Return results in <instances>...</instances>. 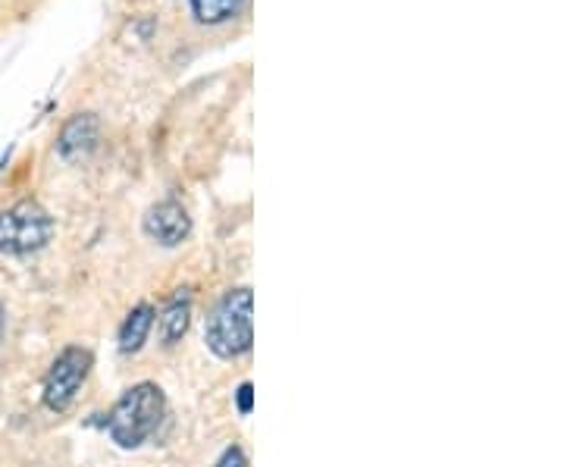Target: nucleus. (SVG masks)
<instances>
[{
    "label": "nucleus",
    "instance_id": "f03ea898",
    "mask_svg": "<svg viewBox=\"0 0 564 467\" xmlns=\"http://www.w3.org/2000/svg\"><path fill=\"white\" fill-rule=\"evenodd\" d=\"M251 311H254V298H251V289H236L223 298L220 305L214 307L207 329H204V339L207 348L217 355V358H239L245 355L251 343H254V324H251Z\"/></svg>",
    "mask_w": 564,
    "mask_h": 467
},
{
    "label": "nucleus",
    "instance_id": "f8f14e48",
    "mask_svg": "<svg viewBox=\"0 0 564 467\" xmlns=\"http://www.w3.org/2000/svg\"><path fill=\"white\" fill-rule=\"evenodd\" d=\"M0 326H3V307H0Z\"/></svg>",
    "mask_w": 564,
    "mask_h": 467
},
{
    "label": "nucleus",
    "instance_id": "0eeeda50",
    "mask_svg": "<svg viewBox=\"0 0 564 467\" xmlns=\"http://www.w3.org/2000/svg\"><path fill=\"white\" fill-rule=\"evenodd\" d=\"M151 326H154V311H151V305H139L135 311H129V317L120 326L122 351L126 355L129 351H139L144 346V339H148V333H151Z\"/></svg>",
    "mask_w": 564,
    "mask_h": 467
},
{
    "label": "nucleus",
    "instance_id": "6e6552de",
    "mask_svg": "<svg viewBox=\"0 0 564 467\" xmlns=\"http://www.w3.org/2000/svg\"><path fill=\"white\" fill-rule=\"evenodd\" d=\"M188 317H192V302H188V295H176L170 305L163 307V317H161V336L166 346H176L182 336H185V329H188Z\"/></svg>",
    "mask_w": 564,
    "mask_h": 467
},
{
    "label": "nucleus",
    "instance_id": "f257e3e1",
    "mask_svg": "<svg viewBox=\"0 0 564 467\" xmlns=\"http://www.w3.org/2000/svg\"><path fill=\"white\" fill-rule=\"evenodd\" d=\"M166 399L161 387L154 383H139L126 389L122 399L107 414V433L120 448H139L163 421Z\"/></svg>",
    "mask_w": 564,
    "mask_h": 467
},
{
    "label": "nucleus",
    "instance_id": "7ed1b4c3",
    "mask_svg": "<svg viewBox=\"0 0 564 467\" xmlns=\"http://www.w3.org/2000/svg\"><path fill=\"white\" fill-rule=\"evenodd\" d=\"M54 239V217L32 198H22L0 214V251L3 254H32Z\"/></svg>",
    "mask_w": 564,
    "mask_h": 467
},
{
    "label": "nucleus",
    "instance_id": "20e7f679",
    "mask_svg": "<svg viewBox=\"0 0 564 467\" xmlns=\"http://www.w3.org/2000/svg\"><path fill=\"white\" fill-rule=\"evenodd\" d=\"M88 370H91V355L85 348L61 351L44 380V405L51 411H66L79 395L82 383L88 380Z\"/></svg>",
    "mask_w": 564,
    "mask_h": 467
},
{
    "label": "nucleus",
    "instance_id": "39448f33",
    "mask_svg": "<svg viewBox=\"0 0 564 467\" xmlns=\"http://www.w3.org/2000/svg\"><path fill=\"white\" fill-rule=\"evenodd\" d=\"M144 232L158 245H180L188 232H192V217L180 202H161L154 204L144 217Z\"/></svg>",
    "mask_w": 564,
    "mask_h": 467
},
{
    "label": "nucleus",
    "instance_id": "9d476101",
    "mask_svg": "<svg viewBox=\"0 0 564 467\" xmlns=\"http://www.w3.org/2000/svg\"><path fill=\"white\" fill-rule=\"evenodd\" d=\"M217 467H248L242 448H226L220 455V461H217Z\"/></svg>",
    "mask_w": 564,
    "mask_h": 467
},
{
    "label": "nucleus",
    "instance_id": "9b49d317",
    "mask_svg": "<svg viewBox=\"0 0 564 467\" xmlns=\"http://www.w3.org/2000/svg\"><path fill=\"white\" fill-rule=\"evenodd\" d=\"M251 392H254L251 383H242V389H239V411L242 414H251Z\"/></svg>",
    "mask_w": 564,
    "mask_h": 467
},
{
    "label": "nucleus",
    "instance_id": "1a4fd4ad",
    "mask_svg": "<svg viewBox=\"0 0 564 467\" xmlns=\"http://www.w3.org/2000/svg\"><path fill=\"white\" fill-rule=\"evenodd\" d=\"M242 10V0H192V17L202 25H223L236 20Z\"/></svg>",
    "mask_w": 564,
    "mask_h": 467
},
{
    "label": "nucleus",
    "instance_id": "423d86ee",
    "mask_svg": "<svg viewBox=\"0 0 564 467\" xmlns=\"http://www.w3.org/2000/svg\"><path fill=\"white\" fill-rule=\"evenodd\" d=\"M98 132H101V122L95 113H76L63 126L61 139H57V154L63 161H79L88 151H95Z\"/></svg>",
    "mask_w": 564,
    "mask_h": 467
}]
</instances>
